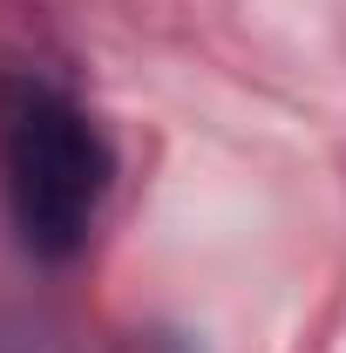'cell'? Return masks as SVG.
<instances>
[{"mask_svg":"<svg viewBox=\"0 0 346 353\" xmlns=\"http://www.w3.org/2000/svg\"><path fill=\"white\" fill-rule=\"evenodd\" d=\"M116 150L102 123L48 75L0 68V197L21 252L61 265L88 245L109 204Z\"/></svg>","mask_w":346,"mask_h":353,"instance_id":"cell-1","label":"cell"}]
</instances>
